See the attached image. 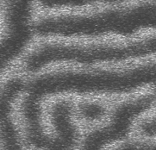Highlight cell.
<instances>
[{"label":"cell","instance_id":"obj_1","mask_svg":"<svg viewBox=\"0 0 156 150\" xmlns=\"http://www.w3.org/2000/svg\"><path fill=\"white\" fill-rule=\"evenodd\" d=\"M151 90L156 96V61L92 68L55 67L27 76L25 92L18 103L25 143L45 150L51 134L43 124V104L59 98H127Z\"/></svg>","mask_w":156,"mask_h":150},{"label":"cell","instance_id":"obj_2","mask_svg":"<svg viewBox=\"0 0 156 150\" xmlns=\"http://www.w3.org/2000/svg\"><path fill=\"white\" fill-rule=\"evenodd\" d=\"M156 57V33L131 39L36 40L16 70L26 76L55 67L130 65Z\"/></svg>","mask_w":156,"mask_h":150},{"label":"cell","instance_id":"obj_3","mask_svg":"<svg viewBox=\"0 0 156 150\" xmlns=\"http://www.w3.org/2000/svg\"><path fill=\"white\" fill-rule=\"evenodd\" d=\"M37 0H1V77L15 71L36 41Z\"/></svg>","mask_w":156,"mask_h":150},{"label":"cell","instance_id":"obj_4","mask_svg":"<svg viewBox=\"0 0 156 150\" xmlns=\"http://www.w3.org/2000/svg\"><path fill=\"white\" fill-rule=\"evenodd\" d=\"M27 76L15 70L1 78V148L24 150L23 139L16 124L14 112L25 92Z\"/></svg>","mask_w":156,"mask_h":150},{"label":"cell","instance_id":"obj_5","mask_svg":"<svg viewBox=\"0 0 156 150\" xmlns=\"http://www.w3.org/2000/svg\"><path fill=\"white\" fill-rule=\"evenodd\" d=\"M136 0H37L39 12L80 11L117 6Z\"/></svg>","mask_w":156,"mask_h":150},{"label":"cell","instance_id":"obj_6","mask_svg":"<svg viewBox=\"0 0 156 150\" xmlns=\"http://www.w3.org/2000/svg\"><path fill=\"white\" fill-rule=\"evenodd\" d=\"M109 109L101 98H86L76 103L75 115L86 123H96L105 119Z\"/></svg>","mask_w":156,"mask_h":150},{"label":"cell","instance_id":"obj_7","mask_svg":"<svg viewBox=\"0 0 156 150\" xmlns=\"http://www.w3.org/2000/svg\"><path fill=\"white\" fill-rule=\"evenodd\" d=\"M79 150H106L98 147L80 144ZM113 150H156V143H144L140 141H125L116 146Z\"/></svg>","mask_w":156,"mask_h":150},{"label":"cell","instance_id":"obj_8","mask_svg":"<svg viewBox=\"0 0 156 150\" xmlns=\"http://www.w3.org/2000/svg\"><path fill=\"white\" fill-rule=\"evenodd\" d=\"M138 131L145 137L156 136V115L141 121L138 124Z\"/></svg>","mask_w":156,"mask_h":150}]
</instances>
